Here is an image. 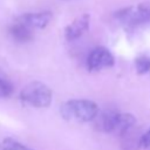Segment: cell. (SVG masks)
Listing matches in <instances>:
<instances>
[{"label": "cell", "instance_id": "obj_1", "mask_svg": "<svg viewBox=\"0 0 150 150\" xmlns=\"http://www.w3.org/2000/svg\"><path fill=\"white\" fill-rule=\"evenodd\" d=\"M97 114L98 107L91 100H70L61 107V115L67 121L89 122L94 121Z\"/></svg>", "mask_w": 150, "mask_h": 150}, {"label": "cell", "instance_id": "obj_2", "mask_svg": "<svg viewBox=\"0 0 150 150\" xmlns=\"http://www.w3.org/2000/svg\"><path fill=\"white\" fill-rule=\"evenodd\" d=\"M20 98L23 103L35 107V108H46L52 103L53 93L48 86L42 82L34 81L28 83L20 93Z\"/></svg>", "mask_w": 150, "mask_h": 150}, {"label": "cell", "instance_id": "obj_3", "mask_svg": "<svg viewBox=\"0 0 150 150\" xmlns=\"http://www.w3.org/2000/svg\"><path fill=\"white\" fill-rule=\"evenodd\" d=\"M116 19L125 26H137L150 22V2H142L120 9L115 14Z\"/></svg>", "mask_w": 150, "mask_h": 150}, {"label": "cell", "instance_id": "obj_4", "mask_svg": "<svg viewBox=\"0 0 150 150\" xmlns=\"http://www.w3.org/2000/svg\"><path fill=\"white\" fill-rule=\"evenodd\" d=\"M114 63H115L114 55L110 53V50H108L104 47L94 48L87 59L88 69L93 71L110 68L114 66Z\"/></svg>", "mask_w": 150, "mask_h": 150}, {"label": "cell", "instance_id": "obj_5", "mask_svg": "<svg viewBox=\"0 0 150 150\" xmlns=\"http://www.w3.org/2000/svg\"><path fill=\"white\" fill-rule=\"evenodd\" d=\"M89 22H90V16L89 14H82L77 18L74 19L71 23H69L66 29H64V36L67 40L73 41L82 36L89 28Z\"/></svg>", "mask_w": 150, "mask_h": 150}, {"label": "cell", "instance_id": "obj_6", "mask_svg": "<svg viewBox=\"0 0 150 150\" xmlns=\"http://www.w3.org/2000/svg\"><path fill=\"white\" fill-rule=\"evenodd\" d=\"M50 20H52V13L50 12L23 13L16 19V21H20L30 28H38V29L45 28L49 23Z\"/></svg>", "mask_w": 150, "mask_h": 150}, {"label": "cell", "instance_id": "obj_7", "mask_svg": "<svg viewBox=\"0 0 150 150\" xmlns=\"http://www.w3.org/2000/svg\"><path fill=\"white\" fill-rule=\"evenodd\" d=\"M135 125L130 127L129 129H127V130H124V131H122L120 134L121 145H122L123 150H137L141 146V137H142V135L137 131Z\"/></svg>", "mask_w": 150, "mask_h": 150}, {"label": "cell", "instance_id": "obj_8", "mask_svg": "<svg viewBox=\"0 0 150 150\" xmlns=\"http://www.w3.org/2000/svg\"><path fill=\"white\" fill-rule=\"evenodd\" d=\"M117 117L118 111H104L103 114H97L95 117L96 120V127L98 130L104 132H114L116 131L117 125Z\"/></svg>", "mask_w": 150, "mask_h": 150}, {"label": "cell", "instance_id": "obj_9", "mask_svg": "<svg viewBox=\"0 0 150 150\" xmlns=\"http://www.w3.org/2000/svg\"><path fill=\"white\" fill-rule=\"evenodd\" d=\"M9 33H11L12 38L19 42H26V41L32 40V38H33L32 28L20 21H16V23L11 26Z\"/></svg>", "mask_w": 150, "mask_h": 150}, {"label": "cell", "instance_id": "obj_10", "mask_svg": "<svg viewBox=\"0 0 150 150\" xmlns=\"http://www.w3.org/2000/svg\"><path fill=\"white\" fill-rule=\"evenodd\" d=\"M1 149L2 150H33V149L26 146L25 144L13 139V138H5L2 141Z\"/></svg>", "mask_w": 150, "mask_h": 150}, {"label": "cell", "instance_id": "obj_11", "mask_svg": "<svg viewBox=\"0 0 150 150\" xmlns=\"http://www.w3.org/2000/svg\"><path fill=\"white\" fill-rule=\"evenodd\" d=\"M13 90H14V88H13L12 82L8 79H6L5 76L0 75V98L11 96Z\"/></svg>", "mask_w": 150, "mask_h": 150}, {"label": "cell", "instance_id": "obj_12", "mask_svg": "<svg viewBox=\"0 0 150 150\" xmlns=\"http://www.w3.org/2000/svg\"><path fill=\"white\" fill-rule=\"evenodd\" d=\"M136 69L138 74H144V73H149L150 70V57L148 56H139L136 60Z\"/></svg>", "mask_w": 150, "mask_h": 150}, {"label": "cell", "instance_id": "obj_13", "mask_svg": "<svg viewBox=\"0 0 150 150\" xmlns=\"http://www.w3.org/2000/svg\"><path fill=\"white\" fill-rule=\"evenodd\" d=\"M141 146L144 149H149L150 150V129L146 130L144 134H142L141 137Z\"/></svg>", "mask_w": 150, "mask_h": 150}, {"label": "cell", "instance_id": "obj_14", "mask_svg": "<svg viewBox=\"0 0 150 150\" xmlns=\"http://www.w3.org/2000/svg\"><path fill=\"white\" fill-rule=\"evenodd\" d=\"M149 73H150V70H149Z\"/></svg>", "mask_w": 150, "mask_h": 150}]
</instances>
